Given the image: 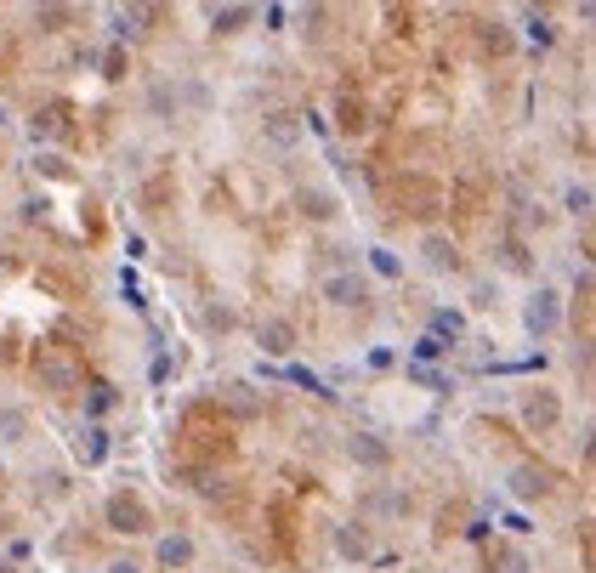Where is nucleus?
Masks as SVG:
<instances>
[{"instance_id": "nucleus-1", "label": "nucleus", "mask_w": 596, "mask_h": 573, "mask_svg": "<svg viewBox=\"0 0 596 573\" xmlns=\"http://www.w3.org/2000/svg\"><path fill=\"white\" fill-rule=\"evenodd\" d=\"M35 381L52 392V398H74L80 392V358L63 347H40L35 352Z\"/></svg>"}, {"instance_id": "nucleus-2", "label": "nucleus", "mask_w": 596, "mask_h": 573, "mask_svg": "<svg viewBox=\"0 0 596 573\" xmlns=\"http://www.w3.org/2000/svg\"><path fill=\"white\" fill-rule=\"evenodd\" d=\"M103 522L114 528V534H148L154 528V511L142 505V494H131V488H114L103 505Z\"/></svg>"}, {"instance_id": "nucleus-3", "label": "nucleus", "mask_w": 596, "mask_h": 573, "mask_svg": "<svg viewBox=\"0 0 596 573\" xmlns=\"http://www.w3.org/2000/svg\"><path fill=\"white\" fill-rule=\"evenodd\" d=\"M557 324H562V296L551 290V284H540V290L523 301V330L528 335H551Z\"/></svg>"}, {"instance_id": "nucleus-4", "label": "nucleus", "mask_w": 596, "mask_h": 573, "mask_svg": "<svg viewBox=\"0 0 596 573\" xmlns=\"http://www.w3.org/2000/svg\"><path fill=\"white\" fill-rule=\"evenodd\" d=\"M341 449H347L352 466H364V471H381L386 460H392V443H386L381 432H352L347 443H341Z\"/></svg>"}, {"instance_id": "nucleus-5", "label": "nucleus", "mask_w": 596, "mask_h": 573, "mask_svg": "<svg viewBox=\"0 0 596 573\" xmlns=\"http://www.w3.org/2000/svg\"><path fill=\"white\" fill-rule=\"evenodd\" d=\"M324 301H330V307H364L369 301V284H364V273H330L324 278Z\"/></svg>"}, {"instance_id": "nucleus-6", "label": "nucleus", "mask_w": 596, "mask_h": 573, "mask_svg": "<svg viewBox=\"0 0 596 573\" xmlns=\"http://www.w3.org/2000/svg\"><path fill=\"white\" fill-rule=\"evenodd\" d=\"M557 420H562L557 392H528L523 398V426L528 432H557Z\"/></svg>"}, {"instance_id": "nucleus-7", "label": "nucleus", "mask_w": 596, "mask_h": 573, "mask_svg": "<svg viewBox=\"0 0 596 573\" xmlns=\"http://www.w3.org/2000/svg\"><path fill=\"white\" fill-rule=\"evenodd\" d=\"M256 347H262L267 358H290V352H296V324H290V318H262Z\"/></svg>"}, {"instance_id": "nucleus-8", "label": "nucleus", "mask_w": 596, "mask_h": 573, "mask_svg": "<svg viewBox=\"0 0 596 573\" xmlns=\"http://www.w3.org/2000/svg\"><path fill=\"white\" fill-rule=\"evenodd\" d=\"M262 137L273 142V148H296V142L307 137V120H301V114H267Z\"/></svg>"}, {"instance_id": "nucleus-9", "label": "nucleus", "mask_w": 596, "mask_h": 573, "mask_svg": "<svg viewBox=\"0 0 596 573\" xmlns=\"http://www.w3.org/2000/svg\"><path fill=\"white\" fill-rule=\"evenodd\" d=\"M421 261L432 273H460V250H455V239H443V233H426L421 239Z\"/></svg>"}, {"instance_id": "nucleus-10", "label": "nucleus", "mask_w": 596, "mask_h": 573, "mask_svg": "<svg viewBox=\"0 0 596 573\" xmlns=\"http://www.w3.org/2000/svg\"><path fill=\"white\" fill-rule=\"evenodd\" d=\"M154 562H159L165 573H182V568L193 562V539H188V534H165V539L154 545Z\"/></svg>"}, {"instance_id": "nucleus-11", "label": "nucleus", "mask_w": 596, "mask_h": 573, "mask_svg": "<svg viewBox=\"0 0 596 573\" xmlns=\"http://www.w3.org/2000/svg\"><path fill=\"white\" fill-rule=\"evenodd\" d=\"M335 556H347V562H369V528H364V522H341V528H335Z\"/></svg>"}, {"instance_id": "nucleus-12", "label": "nucleus", "mask_w": 596, "mask_h": 573, "mask_svg": "<svg viewBox=\"0 0 596 573\" xmlns=\"http://www.w3.org/2000/svg\"><path fill=\"white\" fill-rule=\"evenodd\" d=\"M511 494H517V500H545V494H551V477H545L540 466H517L511 471Z\"/></svg>"}, {"instance_id": "nucleus-13", "label": "nucleus", "mask_w": 596, "mask_h": 573, "mask_svg": "<svg viewBox=\"0 0 596 573\" xmlns=\"http://www.w3.org/2000/svg\"><path fill=\"white\" fill-rule=\"evenodd\" d=\"M148 18H154L148 6H120V12H114V35H120V40H142V35H148Z\"/></svg>"}, {"instance_id": "nucleus-14", "label": "nucleus", "mask_w": 596, "mask_h": 573, "mask_svg": "<svg viewBox=\"0 0 596 573\" xmlns=\"http://www.w3.org/2000/svg\"><path fill=\"white\" fill-rule=\"evenodd\" d=\"M250 18H256L250 6H211V29H216V35H239Z\"/></svg>"}, {"instance_id": "nucleus-15", "label": "nucleus", "mask_w": 596, "mask_h": 573, "mask_svg": "<svg viewBox=\"0 0 596 573\" xmlns=\"http://www.w3.org/2000/svg\"><path fill=\"white\" fill-rule=\"evenodd\" d=\"M222 398H228V409H239V415H262V392H256V386H245V381L222 386Z\"/></svg>"}, {"instance_id": "nucleus-16", "label": "nucleus", "mask_w": 596, "mask_h": 573, "mask_svg": "<svg viewBox=\"0 0 596 573\" xmlns=\"http://www.w3.org/2000/svg\"><path fill=\"white\" fill-rule=\"evenodd\" d=\"M296 205L307 210L313 222H330V216H335V193H324V188H301V199H296Z\"/></svg>"}, {"instance_id": "nucleus-17", "label": "nucleus", "mask_w": 596, "mask_h": 573, "mask_svg": "<svg viewBox=\"0 0 596 573\" xmlns=\"http://www.w3.org/2000/svg\"><path fill=\"white\" fill-rule=\"evenodd\" d=\"M23 437H29V415L23 409H0V449H12Z\"/></svg>"}, {"instance_id": "nucleus-18", "label": "nucleus", "mask_w": 596, "mask_h": 573, "mask_svg": "<svg viewBox=\"0 0 596 573\" xmlns=\"http://www.w3.org/2000/svg\"><path fill=\"white\" fill-rule=\"evenodd\" d=\"M500 261H506L511 273H534V256H528V250H523L517 239H506V244H500Z\"/></svg>"}, {"instance_id": "nucleus-19", "label": "nucleus", "mask_w": 596, "mask_h": 573, "mask_svg": "<svg viewBox=\"0 0 596 573\" xmlns=\"http://www.w3.org/2000/svg\"><path fill=\"white\" fill-rule=\"evenodd\" d=\"M369 511H392V517H404V511H409V500H404V494H369Z\"/></svg>"}, {"instance_id": "nucleus-20", "label": "nucleus", "mask_w": 596, "mask_h": 573, "mask_svg": "<svg viewBox=\"0 0 596 573\" xmlns=\"http://www.w3.org/2000/svg\"><path fill=\"white\" fill-rule=\"evenodd\" d=\"M97 460H108V432L91 426V432H86V466H97Z\"/></svg>"}, {"instance_id": "nucleus-21", "label": "nucleus", "mask_w": 596, "mask_h": 573, "mask_svg": "<svg viewBox=\"0 0 596 573\" xmlns=\"http://www.w3.org/2000/svg\"><path fill=\"white\" fill-rule=\"evenodd\" d=\"M568 210H574V216H591V182H574V188H568Z\"/></svg>"}, {"instance_id": "nucleus-22", "label": "nucleus", "mask_w": 596, "mask_h": 573, "mask_svg": "<svg viewBox=\"0 0 596 573\" xmlns=\"http://www.w3.org/2000/svg\"><path fill=\"white\" fill-rule=\"evenodd\" d=\"M29 165H35L40 176H63V171H69V159H63V154H35Z\"/></svg>"}, {"instance_id": "nucleus-23", "label": "nucleus", "mask_w": 596, "mask_h": 573, "mask_svg": "<svg viewBox=\"0 0 596 573\" xmlns=\"http://www.w3.org/2000/svg\"><path fill=\"white\" fill-rule=\"evenodd\" d=\"M125 69H131L125 52H120V46H108V52H103V74H108V80H125Z\"/></svg>"}, {"instance_id": "nucleus-24", "label": "nucleus", "mask_w": 596, "mask_h": 573, "mask_svg": "<svg viewBox=\"0 0 596 573\" xmlns=\"http://www.w3.org/2000/svg\"><path fill=\"white\" fill-rule=\"evenodd\" d=\"M489 562H494V568H500V573H528L523 551H494V556H489Z\"/></svg>"}, {"instance_id": "nucleus-25", "label": "nucleus", "mask_w": 596, "mask_h": 573, "mask_svg": "<svg viewBox=\"0 0 596 573\" xmlns=\"http://www.w3.org/2000/svg\"><path fill=\"white\" fill-rule=\"evenodd\" d=\"M341 131H364V108L352 103V97H341Z\"/></svg>"}, {"instance_id": "nucleus-26", "label": "nucleus", "mask_w": 596, "mask_h": 573, "mask_svg": "<svg viewBox=\"0 0 596 573\" xmlns=\"http://www.w3.org/2000/svg\"><path fill=\"white\" fill-rule=\"evenodd\" d=\"M369 267L386 278H398V256H392V250H369Z\"/></svg>"}, {"instance_id": "nucleus-27", "label": "nucleus", "mask_w": 596, "mask_h": 573, "mask_svg": "<svg viewBox=\"0 0 596 573\" xmlns=\"http://www.w3.org/2000/svg\"><path fill=\"white\" fill-rule=\"evenodd\" d=\"M205 330H233V307H205Z\"/></svg>"}, {"instance_id": "nucleus-28", "label": "nucleus", "mask_w": 596, "mask_h": 573, "mask_svg": "<svg viewBox=\"0 0 596 573\" xmlns=\"http://www.w3.org/2000/svg\"><path fill=\"white\" fill-rule=\"evenodd\" d=\"M148 103H154L159 114H176V91L171 86H154V91H148Z\"/></svg>"}, {"instance_id": "nucleus-29", "label": "nucleus", "mask_w": 596, "mask_h": 573, "mask_svg": "<svg viewBox=\"0 0 596 573\" xmlns=\"http://www.w3.org/2000/svg\"><path fill=\"white\" fill-rule=\"evenodd\" d=\"M483 46H494V52H506V46H511L506 23H489V29H483Z\"/></svg>"}, {"instance_id": "nucleus-30", "label": "nucleus", "mask_w": 596, "mask_h": 573, "mask_svg": "<svg viewBox=\"0 0 596 573\" xmlns=\"http://www.w3.org/2000/svg\"><path fill=\"white\" fill-rule=\"evenodd\" d=\"M108 403H114V386H91V398H86V409H91V415H103Z\"/></svg>"}, {"instance_id": "nucleus-31", "label": "nucleus", "mask_w": 596, "mask_h": 573, "mask_svg": "<svg viewBox=\"0 0 596 573\" xmlns=\"http://www.w3.org/2000/svg\"><path fill=\"white\" fill-rule=\"evenodd\" d=\"M432 335H438V341L443 335H460V313H438L432 318Z\"/></svg>"}, {"instance_id": "nucleus-32", "label": "nucleus", "mask_w": 596, "mask_h": 573, "mask_svg": "<svg viewBox=\"0 0 596 573\" xmlns=\"http://www.w3.org/2000/svg\"><path fill=\"white\" fill-rule=\"evenodd\" d=\"M528 40H534V46H551V23H545V18H528Z\"/></svg>"}, {"instance_id": "nucleus-33", "label": "nucleus", "mask_w": 596, "mask_h": 573, "mask_svg": "<svg viewBox=\"0 0 596 573\" xmlns=\"http://www.w3.org/2000/svg\"><path fill=\"white\" fill-rule=\"evenodd\" d=\"M438 352H443L438 335H421V341H415V358H438Z\"/></svg>"}, {"instance_id": "nucleus-34", "label": "nucleus", "mask_w": 596, "mask_h": 573, "mask_svg": "<svg viewBox=\"0 0 596 573\" xmlns=\"http://www.w3.org/2000/svg\"><path fill=\"white\" fill-rule=\"evenodd\" d=\"M29 131H35V137H52V131H57V114H40V120H29Z\"/></svg>"}, {"instance_id": "nucleus-35", "label": "nucleus", "mask_w": 596, "mask_h": 573, "mask_svg": "<svg viewBox=\"0 0 596 573\" xmlns=\"http://www.w3.org/2000/svg\"><path fill=\"white\" fill-rule=\"evenodd\" d=\"M108 573H142L137 562H108Z\"/></svg>"}, {"instance_id": "nucleus-36", "label": "nucleus", "mask_w": 596, "mask_h": 573, "mask_svg": "<svg viewBox=\"0 0 596 573\" xmlns=\"http://www.w3.org/2000/svg\"><path fill=\"white\" fill-rule=\"evenodd\" d=\"M0 573H18V568H12V562H0Z\"/></svg>"}]
</instances>
